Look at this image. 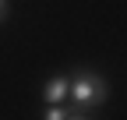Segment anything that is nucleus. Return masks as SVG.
<instances>
[{
	"mask_svg": "<svg viewBox=\"0 0 127 120\" xmlns=\"http://www.w3.org/2000/svg\"><path fill=\"white\" fill-rule=\"evenodd\" d=\"M7 14H11V4H7V0H0V21H7Z\"/></svg>",
	"mask_w": 127,
	"mask_h": 120,
	"instance_id": "20e7f679",
	"label": "nucleus"
},
{
	"mask_svg": "<svg viewBox=\"0 0 127 120\" xmlns=\"http://www.w3.org/2000/svg\"><path fill=\"white\" fill-rule=\"evenodd\" d=\"M42 117H46V120H71V117H81V110L71 106V102H46Z\"/></svg>",
	"mask_w": 127,
	"mask_h": 120,
	"instance_id": "7ed1b4c3",
	"label": "nucleus"
},
{
	"mask_svg": "<svg viewBox=\"0 0 127 120\" xmlns=\"http://www.w3.org/2000/svg\"><path fill=\"white\" fill-rule=\"evenodd\" d=\"M67 88H71L67 74H50L42 85V102H67Z\"/></svg>",
	"mask_w": 127,
	"mask_h": 120,
	"instance_id": "f03ea898",
	"label": "nucleus"
},
{
	"mask_svg": "<svg viewBox=\"0 0 127 120\" xmlns=\"http://www.w3.org/2000/svg\"><path fill=\"white\" fill-rule=\"evenodd\" d=\"M67 78H71L67 102L81 110V117H88L92 110L106 106V99H109V85H106V78H102L99 71H92V67H74V74H67Z\"/></svg>",
	"mask_w": 127,
	"mask_h": 120,
	"instance_id": "f257e3e1",
	"label": "nucleus"
}]
</instances>
